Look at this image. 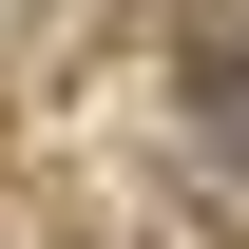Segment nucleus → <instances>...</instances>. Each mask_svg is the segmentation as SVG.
I'll return each instance as SVG.
<instances>
[{"mask_svg": "<svg viewBox=\"0 0 249 249\" xmlns=\"http://www.w3.org/2000/svg\"><path fill=\"white\" fill-rule=\"evenodd\" d=\"M173 77H192V134L249 173V38H230V19H192V38H173Z\"/></svg>", "mask_w": 249, "mask_h": 249, "instance_id": "obj_1", "label": "nucleus"}]
</instances>
